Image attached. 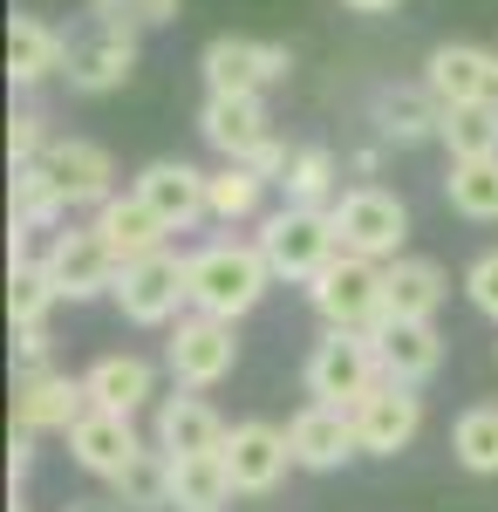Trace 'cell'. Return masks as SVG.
<instances>
[{
  "instance_id": "6da1fadb",
  "label": "cell",
  "mask_w": 498,
  "mask_h": 512,
  "mask_svg": "<svg viewBox=\"0 0 498 512\" xmlns=\"http://www.w3.org/2000/svg\"><path fill=\"white\" fill-rule=\"evenodd\" d=\"M185 287H192V308L239 321V315H253V308L267 301L273 267H267V253H260V239H212V246L192 253Z\"/></svg>"
},
{
  "instance_id": "7a4b0ae2",
  "label": "cell",
  "mask_w": 498,
  "mask_h": 512,
  "mask_svg": "<svg viewBox=\"0 0 498 512\" xmlns=\"http://www.w3.org/2000/svg\"><path fill=\"white\" fill-rule=\"evenodd\" d=\"M260 253H267L273 280H314L335 253H342V233H335V212L328 205H280V212H267L260 219Z\"/></svg>"
},
{
  "instance_id": "3957f363",
  "label": "cell",
  "mask_w": 498,
  "mask_h": 512,
  "mask_svg": "<svg viewBox=\"0 0 498 512\" xmlns=\"http://www.w3.org/2000/svg\"><path fill=\"white\" fill-rule=\"evenodd\" d=\"M307 301L328 328H355V335H376L389 321V301H383V260H362V253H335L321 274L307 280Z\"/></svg>"
},
{
  "instance_id": "277c9868",
  "label": "cell",
  "mask_w": 498,
  "mask_h": 512,
  "mask_svg": "<svg viewBox=\"0 0 498 512\" xmlns=\"http://www.w3.org/2000/svg\"><path fill=\"white\" fill-rule=\"evenodd\" d=\"M198 130H205V144L219 151V158H239V164H260L267 178L287 171V144L273 137V117L260 96H226V89H212L205 96V110H198Z\"/></svg>"
},
{
  "instance_id": "5b68a950",
  "label": "cell",
  "mask_w": 498,
  "mask_h": 512,
  "mask_svg": "<svg viewBox=\"0 0 498 512\" xmlns=\"http://www.w3.org/2000/svg\"><path fill=\"white\" fill-rule=\"evenodd\" d=\"M185 274H192V253H171V246H151V253L123 260V274H116V308H123V321H137V328L178 321V308H192Z\"/></svg>"
},
{
  "instance_id": "8992f818",
  "label": "cell",
  "mask_w": 498,
  "mask_h": 512,
  "mask_svg": "<svg viewBox=\"0 0 498 512\" xmlns=\"http://www.w3.org/2000/svg\"><path fill=\"white\" fill-rule=\"evenodd\" d=\"M376 383H383V349H376V335L328 328V335L314 342V355H307V396H314V403L355 410Z\"/></svg>"
},
{
  "instance_id": "52a82bcc",
  "label": "cell",
  "mask_w": 498,
  "mask_h": 512,
  "mask_svg": "<svg viewBox=\"0 0 498 512\" xmlns=\"http://www.w3.org/2000/svg\"><path fill=\"white\" fill-rule=\"evenodd\" d=\"M164 362H171V376L185 383V390H219L232 369H239V335H232L226 315H192L171 321V342H164Z\"/></svg>"
},
{
  "instance_id": "ba28073f",
  "label": "cell",
  "mask_w": 498,
  "mask_h": 512,
  "mask_svg": "<svg viewBox=\"0 0 498 512\" xmlns=\"http://www.w3.org/2000/svg\"><path fill=\"white\" fill-rule=\"evenodd\" d=\"M328 212H335L342 246L362 253V260H396L403 239H410V205L396 192H383V185H355V192H342Z\"/></svg>"
},
{
  "instance_id": "9c48e42d",
  "label": "cell",
  "mask_w": 498,
  "mask_h": 512,
  "mask_svg": "<svg viewBox=\"0 0 498 512\" xmlns=\"http://www.w3.org/2000/svg\"><path fill=\"white\" fill-rule=\"evenodd\" d=\"M48 280L62 287V301H96V294H116V274H123V253L96 226H69V233L48 239L41 253Z\"/></svg>"
},
{
  "instance_id": "30bf717a",
  "label": "cell",
  "mask_w": 498,
  "mask_h": 512,
  "mask_svg": "<svg viewBox=\"0 0 498 512\" xmlns=\"http://www.w3.org/2000/svg\"><path fill=\"white\" fill-rule=\"evenodd\" d=\"M130 69H137V21H116V14H96V28L69 41V62H62L76 96H110L130 82Z\"/></svg>"
},
{
  "instance_id": "8fae6325",
  "label": "cell",
  "mask_w": 498,
  "mask_h": 512,
  "mask_svg": "<svg viewBox=\"0 0 498 512\" xmlns=\"http://www.w3.org/2000/svg\"><path fill=\"white\" fill-rule=\"evenodd\" d=\"M198 69H205V89H226V96H260V89H273V82L294 69V55H287L280 41L219 35V41H205Z\"/></svg>"
},
{
  "instance_id": "7c38bea8",
  "label": "cell",
  "mask_w": 498,
  "mask_h": 512,
  "mask_svg": "<svg viewBox=\"0 0 498 512\" xmlns=\"http://www.w3.org/2000/svg\"><path fill=\"white\" fill-rule=\"evenodd\" d=\"M348 417H355V444H362L369 458H396V451H410L417 431H423V396L410 390V383H389L383 376Z\"/></svg>"
},
{
  "instance_id": "4fadbf2b",
  "label": "cell",
  "mask_w": 498,
  "mask_h": 512,
  "mask_svg": "<svg viewBox=\"0 0 498 512\" xmlns=\"http://www.w3.org/2000/svg\"><path fill=\"white\" fill-rule=\"evenodd\" d=\"M69 458H76L89 478H116L137 451H144V437H137V424L123 417V410H103V403H89L76 424H69Z\"/></svg>"
},
{
  "instance_id": "5bb4252c",
  "label": "cell",
  "mask_w": 498,
  "mask_h": 512,
  "mask_svg": "<svg viewBox=\"0 0 498 512\" xmlns=\"http://www.w3.org/2000/svg\"><path fill=\"white\" fill-rule=\"evenodd\" d=\"M82 410H89V383L82 376H62V369H28L14 376V424L21 431H69Z\"/></svg>"
},
{
  "instance_id": "9a60e30c",
  "label": "cell",
  "mask_w": 498,
  "mask_h": 512,
  "mask_svg": "<svg viewBox=\"0 0 498 512\" xmlns=\"http://www.w3.org/2000/svg\"><path fill=\"white\" fill-rule=\"evenodd\" d=\"M226 472H232V485L239 492H273L280 478L294 472V444H287V431H273V424H232L226 431Z\"/></svg>"
},
{
  "instance_id": "2e32d148",
  "label": "cell",
  "mask_w": 498,
  "mask_h": 512,
  "mask_svg": "<svg viewBox=\"0 0 498 512\" xmlns=\"http://www.w3.org/2000/svg\"><path fill=\"white\" fill-rule=\"evenodd\" d=\"M41 171L62 185V198L69 205H103V198L116 192V164L103 144H89V137H48V151H41Z\"/></svg>"
},
{
  "instance_id": "e0dca14e",
  "label": "cell",
  "mask_w": 498,
  "mask_h": 512,
  "mask_svg": "<svg viewBox=\"0 0 498 512\" xmlns=\"http://www.w3.org/2000/svg\"><path fill=\"white\" fill-rule=\"evenodd\" d=\"M287 444H294V465L301 472H342L348 458L362 451L355 444V417L342 403H307L301 417L287 424Z\"/></svg>"
},
{
  "instance_id": "ac0fdd59",
  "label": "cell",
  "mask_w": 498,
  "mask_h": 512,
  "mask_svg": "<svg viewBox=\"0 0 498 512\" xmlns=\"http://www.w3.org/2000/svg\"><path fill=\"white\" fill-rule=\"evenodd\" d=\"M137 192L151 198V212L171 226V233H192L198 219H212V205H205V171L185 158H157L137 171Z\"/></svg>"
},
{
  "instance_id": "d6986e66",
  "label": "cell",
  "mask_w": 498,
  "mask_h": 512,
  "mask_svg": "<svg viewBox=\"0 0 498 512\" xmlns=\"http://www.w3.org/2000/svg\"><path fill=\"white\" fill-rule=\"evenodd\" d=\"M423 82H430V96L444 110L451 103H478V96H498L492 48H478V41H437L430 62H423Z\"/></svg>"
},
{
  "instance_id": "ffe728a7",
  "label": "cell",
  "mask_w": 498,
  "mask_h": 512,
  "mask_svg": "<svg viewBox=\"0 0 498 512\" xmlns=\"http://www.w3.org/2000/svg\"><path fill=\"white\" fill-rule=\"evenodd\" d=\"M376 349H383V376L389 383H410V390H423V383L444 369V335H437V321H383V328H376Z\"/></svg>"
},
{
  "instance_id": "44dd1931",
  "label": "cell",
  "mask_w": 498,
  "mask_h": 512,
  "mask_svg": "<svg viewBox=\"0 0 498 512\" xmlns=\"http://www.w3.org/2000/svg\"><path fill=\"white\" fill-rule=\"evenodd\" d=\"M451 294V280L437 260H417V253H396L383 260V301H389V321H437Z\"/></svg>"
},
{
  "instance_id": "7402d4cb",
  "label": "cell",
  "mask_w": 498,
  "mask_h": 512,
  "mask_svg": "<svg viewBox=\"0 0 498 512\" xmlns=\"http://www.w3.org/2000/svg\"><path fill=\"white\" fill-rule=\"evenodd\" d=\"M157 444H164L171 458H185V451H219V444H226V417L205 403V390H185V383H178V396L157 403Z\"/></svg>"
},
{
  "instance_id": "603a6c76",
  "label": "cell",
  "mask_w": 498,
  "mask_h": 512,
  "mask_svg": "<svg viewBox=\"0 0 498 512\" xmlns=\"http://www.w3.org/2000/svg\"><path fill=\"white\" fill-rule=\"evenodd\" d=\"M89 226L110 239L123 260H137V253H151V246H164V239H171V226L151 212V198L137 192V185H130V192H110L103 205H96V219H89Z\"/></svg>"
},
{
  "instance_id": "cb8c5ba5",
  "label": "cell",
  "mask_w": 498,
  "mask_h": 512,
  "mask_svg": "<svg viewBox=\"0 0 498 512\" xmlns=\"http://www.w3.org/2000/svg\"><path fill=\"white\" fill-rule=\"evenodd\" d=\"M62 62H69V41L48 21H35V14L7 21V76H14V89H35V82L62 76Z\"/></svg>"
},
{
  "instance_id": "d4e9b609",
  "label": "cell",
  "mask_w": 498,
  "mask_h": 512,
  "mask_svg": "<svg viewBox=\"0 0 498 512\" xmlns=\"http://www.w3.org/2000/svg\"><path fill=\"white\" fill-rule=\"evenodd\" d=\"M232 472L226 451H185L171 458V512H226L232 506Z\"/></svg>"
},
{
  "instance_id": "484cf974",
  "label": "cell",
  "mask_w": 498,
  "mask_h": 512,
  "mask_svg": "<svg viewBox=\"0 0 498 512\" xmlns=\"http://www.w3.org/2000/svg\"><path fill=\"white\" fill-rule=\"evenodd\" d=\"M55 301H62V287L48 280V267L28 253V239L14 226V253H7V315H14V328H48Z\"/></svg>"
},
{
  "instance_id": "4316f807",
  "label": "cell",
  "mask_w": 498,
  "mask_h": 512,
  "mask_svg": "<svg viewBox=\"0 0 498 512\" xmlns=\"http://www.w3.org/2000/svg\"><path fill=\"white\" fill-rule=\"evenodd\" d=\"M89 403H103V410H123V417H137L144 403L157 396V369L144 355H103V362H89Z\"/></svg>"
},
{
  "instance_id": "83f0119b",
  "label": "cell",
  "mask_w": 498,
  "mask_h": 512,
  "mask_svg": "<svg viewBox=\"0 0 498 512\" xmlns=\"http://www.w3.org/2000/svg\"><path fill=\"white\" fill-rule=\"evenodd\" d=\"M369 117H376V130H383L389 144H423V137L444 130V103L430 96V82L423 89H376Z\"/></svg>"
},
{
  "instance_id": "f1b7e54d",
  "label": "cell",
  "mask_w": 498,
  "mask_h": 512,
  "mask_svg": "<svg viewBox=\"0 0 498 512\" xmlns=\"http://www.w3.org/2000/svg\"><path fill=\"white\" fill-rule=\"evenodd\" d=\"M110 492H116L123 512H171V451H164V444H144V451L110 478Z\"/></svg>"
},
{
  "instance_id": "f546056e",
  "label": "cell",
  "mask_w": 498,
  "mask_h": 512,
  "mask_svg": "<svg viewBox=\"0 0 498 512\" xmlns=\"http://www.w3.org/2000/svg\"><path fill=\"white\" fill-rule=\"evenodd\" d=\"M444 198H451V212L471 219V226H498V151L492 158H451Z\"/></svg>"
},
{
  "instance_id": "4dcf8cb0",
  "label": "cell",
  "mask_w": 498,
  "mask_h": 512,
  "mask_svg": "<svg viewBox=\"0 0 498 512\" xmlns=\"http://www.w3.org/2000/svg\"><path fill=\"white\" fill-rule=\"evenodd\" d=\"M267 185H273V178L260 171V164H239V158H226L219 171H205V205H212V219L239 226V219H253V212H260Z\"/></svg>"
},
{
  "instance_id": "1f68e13d",
  "label": "cell",
  "mask_w": 498,
  "mask_h": 512,
  "mask_svg": "<svg viewBox=\"0 0 498 512\" xmlns=\"http://www.w3.org/2000/svg\"><path fill=\"white\" fill-rule=\"evenodd\" d=\"M437 137H444V151H451V158H492V151H498V96L451 103Z\"/></svg>"
},
{
  "instance_id": "d6a6232c",
  "label": "cell",
  "mask_w": 498,
  "mask_h": 512,
  "mask_svg": "<svg viewBox=\"0 0 498 512\" xmlns=\"http://www.w3.org/2000/svg\"><path fill=\"white\" fill-rule=\"evenodd\" d=\"M62 212H69V198H62V185L41 171V158L14 164V226H21V233H48Z\"/></svg>"
},
{
  "instance_id": "836d02e7",
  "label": "cell",
  "mask_w": 498,
  "mask_h": 512,
  "mask_svg": "<svg viewBox=\"0 0 498 512\" xmlns=\"http://www.w3.org/2000/svg\"><path fill=\"white\" fill-rule=\"evenodd\" d=\"M451 451L471 478H498V403H471L451 424Z\"/></svg>"
},
{
  "instance_id": "e575fe53",
  "label": "cell",
  "mask_w": 498,
  "mask_h": 512,
  "mask_svg": "<svg viewBox=\"0 0 498 512\" xmlns=\"http://www.w3.org/2000/svg\"><path fill=\"white\" fill-rule=\"evenodd\" d=\"M280 185H287V198H294V205H335V198H342V164H335V151L307 144V151H294V158H287Z\"/></svg>"
},
{
  "instance_id": "d590c367",
  "label": "cell",
  "mask_w": 498,
  "mask_h": 512,
  "mask_svg": "<svg viewBox=\"0 0 498 512\" xmlns=\"http://www.w3.org/2000/svg\"><path fill=\"white\" fill-rule=\"evenodd\" d=\"M464 301H471L485 321H498V246H492V253H478V260L464 267Z\"/></svg>"
},
{
  "instance_id": "8d00e7d4",
  "label": "cell",
  "mask_w": 498,
  "mask_h": 512,
  "mask_svg": "<svg viewBox=\"0 0 498 512\" xmlns=\"http://www.w3.org/2000/svg\"><path fill=\"white\" fill-rule=\"evenodd\" d=\"M48 151V117L41 110H14V123H7V158L14 164H28Z\"/></svg>"
},
{
  "instance_id": "74e56055",
  "label": "cell",
  "mask_w": 498,
  "mask_h": 512,
  "mask_svg": "<svg viewBox=\"0 0 498 512\" xmlns=\"http://www.w3.org/2000/svg\"><path fill=\"white\" fill-rule=\"evenodd\" d=\"M116 21H137V28H164V21H178V0H123V14Z\"/></svg>"
},
{
  "instance_id": "f35d334b",
  "label": "cell",
  "mask_w": 498,
  "mask_h": 512,
  "mask_svg": "<svg viewBox=\"0 0 498 512\" xmlns=\"http://www.w3.org/2000/svg\"><path fill=\"white\" fill-rule=\"evenodd\" d=\"M14 355H21V376L48 369V328H14Z\"/></svg>"
},
{
  "instance_id": "ab89813d",
  "label": "cell",
  "mask_w": 498,
  "mask_h": 512,
  "mask_svg": "<svg viewBox=\"0 0 498 512\" xmlns=\"http://www.w3.org/2000/svg\"><path fill=\"white\" fill-rule=\"evenodd\" d=\"M62 512H123V506H116V499H69Z\"/></svg>"
},
{
  "instance_id": "60d3db41",
  "label": "cell",
  "mask_w": 498,
  "mask_h": 512,
  "mask_svg": "<svg viewBox=\"0 0 498 512\" xmlns=\"http://www.w3.org/2000/svg\"><path fill=\"white\" fill-rule=\"evenodd\" d=\"M342 7H355V14H389V7H403V0H342Z\"/></svg>"
},
{
  "instance_id": "b9f144b4",
  "label": "cell",
  "mask_w": 498,
  "mask_h": 512,
  "mask_svg": "<svg viewBox=\"0 0 498 512\" xmlns=\"http://www.w3.org/2000/svg\"><path fill=\"white\" fill-rule=\"evenodd\" d=\"M492 69H498V48H492Z\"/></svg>"
}]
</instances>
